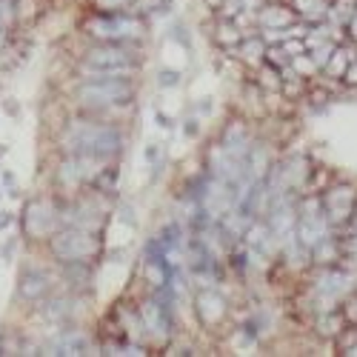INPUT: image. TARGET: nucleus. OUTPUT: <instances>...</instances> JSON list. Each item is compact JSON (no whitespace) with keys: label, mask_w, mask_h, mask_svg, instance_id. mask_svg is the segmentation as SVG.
Here are the masks:
<instances>
[{"label":"nucleus","mask_w":357,"mask_h":357,"mask_svg":"<svg viewBox=\"0 0 357 357\" xmlns=\"http://www.w3.org/2000/svg\"><path fill=\"white\" fill-rule=\"evenodd\" d=\"M135 95V86L121 75V77H98V80H86L77 89V100L83 106H114V103H126Z\"/></svg>","instance_id":"2"},{"label":"nucleus","mask_w":357,"mask_h":357,"mask_svg":"<svg viewBox=\"0 0 357 357\" xmlns=\"http://www.w3.org/2000/svg\"><path fill=\"white\" fill-rule=\"evenodd\" d=\"M52 249L61 260H69V263H77V260H86L98 252V241L89 231H80V229H69V231H61L52 241Z\"/></svg>","instance_id":"5"},{"label":"nucleus","mask_w":357,"mask_h":357,"mask_svg":"<svg viewBox=\"0 0 357 357\" xmlns=\"http://www.w3.org/2000/svg\"><path fill=\"white\" fill-rule=\"evenodd\" d=\"M89 32L100 40L109 43H121V40H135L143 35V23L137 17H126V15H114V17H95L89 20Z\"/></svg>","instance_id":"3"},{"label":"nucleus","mask_w":357,"mask_h":357,"mask_svg":"<svg viewBox=\"0 0 357 357\" xmlns=\"http://www.w3.org/2000/svg\"><path fill=\"white\" fill-rule=\"evenodd\" d=\"M346 66H349V57H346V52H332L329 63H326V69H329L332 75H343V72H346Z\"/></svg>","instance_id":"18"},{"label":"nucleus","mask_w":357,"mask_h":357,"mask_svg":"<svg viewBox=\"0 0 357 357\" xmlns=\"http://www.w3.org/2000/svg\"><path fill=\"white\" fill-rule=\"evenodd\" d=\"M86 66L89 69H100V72H114V75H129L135 69V57L123 46L106 43V46H98V49H89Z\"/></svg>","instance_id":"4"},{"label":"nucleus","mask_w":357,"mask_h":357,"mask_svg":"<svg viewBox=\"0 0 357 357\" xmlns=\"http://www.w3.org/2000/svg\"><path fill=\"white\" fill-rule=\"evenodd\" d=\"M294 6L301 9L306 17H323L326 12H329V3H326V0H297Z\"/></svg>","instance_id":"16"},{"label":"nucleus","mask_w":357,"mask_h":357,"mask_svg":"<svg viewBox=\"0 0 357 357\" xmlns=\"http://www.w3.org/2000/svg\"><path fill=\"white\" fill-rule=\"evenodd\" d=\"M23 226L32 237H46L52 229H54V209L49 203H29L26 209V218H23Z\"/></svg>","instance_id":"7"},{"label":"nucleus","mask_w":357,"mask_h":357,"mask_svg":"<svg viewBox=\"0 0 357 357\" xmlns=\"http://www.w3.org/2000/svg\"><path fill=\"white\" fill-rule=\"evenodd\" d=\"M252 3H257V0H223V12L226 15H241L243 9H252Z\"/></svg>","instance_id":"19"},{"label":"nucleus","mask_w":357,"mask_h":357,"mask_svg":"<svg viewBox=\"0 0 357 357\" xmlns=\"http://www.w3.org/2000/svg\"><path fill=\"white\" fill-rule=\"evenodd\" d=\"M241 54H243V61L257 63V61H260V54H263V43H260V40H246L243 49H241Z\"/></svg>","instance_id":"17"},{"label":"nucleus","mask_w":357,"mask_h":357,"mask_svg":"<svg viewBox=\"0 0 357 357\" xmlns=\"http://www.w3.org/2000/svg\"><path fill=\"white\" fill-rule=\"evenodd\" d=\"M200 314L209 323L220 320L223 317V301H220V297H215V294H203L200 297Z\"/></svg>","instance_id":"13"},{"label":"nucleus","mask_w":357,"mask_h":357,"mask_svg":"<svg viewBox=\"0 0 357 357\" xmlns=\"http://www.w3.org/2000/svg\"><path fill=\"white\" fill-rule=\"evenodd\" d=\"M351 200H354L351 189H335L329 197H326V212H329L332 220H340L351 212Z\"/></svg>","instance_id":"9"},{"label":"nucleus","mask_w":357,"mask_h":357,"mask_svg":"<svg viewBox=\"0 0 357 357\" xmlns=\"http://www.w3.org/2000/svg\"><path fill=\"white\" fill-rule=\"evenodd\" d=\"M209 6H223V0H206Z\"/></svg>","instance_id":"28"},{"label":"nucleus","mask_w":357,"mask_h":357,"mask_svg":"<svg viewBox=\"0 0 357 357\" xmlns=\"http://www.w3.org/2000/svg\"><path fill=\"white\" fill-rule=\"evenodd\" d=\"M260 23H263V26H269V29H283V26L291 23V15H289L286 9H280V6H272V9H263Z\"/></svg>","instance_id":"14"},{"label":"nucleus","mask_w":357,"mask_h":357,"mask_svg":"<svg viewBox=\"0 0 357 357\" xmlns=\"http://www.w3.org/2000/svg\"><path fill=\"white\" fill-rule=\"evenodd\" d=\"M346 80H349V83H357V66H354V69H349V75H346Z\"/></svg>","instance_id":"27"},{"label":"nucleus","mask_w":357,"mask_h":357,"mask_svg":"<svg viewBox=\"0 0 357 357\" xmlns=\"http://www.w3.org/2000/svg\"><path fill=\"white\" fill-rule=\"evenodd\" d=\"M143 323H146V329L152 332L155 337H163V335H166V320H163V314H160V306L146 303V306H143Z\"/></svg>","instance_id":"12"},{"label":"nucleus","mask_w":357,"mask_h":357,"mask_svg":"<svg viewBox=\"0 0 357 357\" xmlns=\"http://www.w3.org/2000/svg\"><path fill=\"white\" fill-rule=\"evenodd\" d=\"M218 38H220V43H237V29L223 23V26L218 29Z\"/></svg>","instance_id":"21"},{"label":"nucleus","mask_w":357,"mask_h":357,"mask_svg":"<svg viewBox=\"0 0 357 357\" xmlns=\"http://www.w3.org/2000/svg\"><path fill=\"white\" fill-rule=\"evenodd\" d=\"M163 83H166V86L177 83V75H174V72H163Z\"/></svg>","instance_id":"26"},{"label":"nucleus","mask_w":357,"mask_h":357,"mask_svg":"<svg viewBox=\"0 0 357 357\" xmlns=\"http://www.w3.org/2000/svg\"><path fill=\"white\" fill-rule=\"evenodd\" d=\"M317 289H320L323 294H340V291L346 289V278H343L340 272H329V275H323V278L317 280Z\"/></svg>","instance_id":"15"},{"label":"nucleus","mask_w":357,"mask_h":357,"mask_svg":"<svg viewBox=\"0 0 357 357\" xmlns=\"http://www.w3.org/2000/svg\"><path fill=\"white\" fill-rule=\"evenodd\" d=\"M283 52H286V54H303V43H294V40H289V43L283 46Z\"/></svg>","instance_id":"24"},{"label":"nucleus","mask_w":357,"mask_h":357,"mask_svg":"<svg viewBox=\"0 0 357 357\" xmlns=\"http://www.w3.org/2000/svg\"><path fill=\"white\" fill-rule=\"evenodd\" d=\"M46 291H49V275L46 272H38V269L23 272V278H20V294L26 297V301H38V297H43Z\"/></svg>","instance_id":"8"},{"label":"nucleus","mask_w":357,"mask_h":357,"mask_svg":"<svg viewBox=\"0 0 357 357\" xmlns=\"http://www.w3.org/2000/svg\"><path fill=\"white\" fill-rule=\"evenodd\" d=\"M61 143H63L66 152L89 155V158L106 160V158H112V155L121 152L123 137H121V132L112 129V126L89 123V121H75V123L66 126Z\"/></svg>","instance_id":"1"},{"label":"nucleus","mask_w":357,"mask_h":357,"mask_svg":"<svg viewBox=\"0 0 357 357\" xmlns=\"http://www.w3.org/2000/svg\"><path fill=\"white\" fill-rule=\"evenodd\" d=\"M263 83H266V86H278V72L266 69V72H263Z\"/></svg>","instance_id":"25"},{"label":"nucleus","mask_w":357,"mask_h":357,"mask_svg":"<svg viewBox=\"0 0 357 357\" xmlns=\"http://www.w3.org/2000/svg\"><path fill=\"white\" fill-rule=\"evenodd\" d=\"M351 32L357 35V15H354V20H351Z\"/></svg>","instance_id":"29"},{"label":"nucleus","mask_w":357,"mask_h":357,"mask_svg":"<svg viewBox=\"0 0 357 357\" xmlns=\"http://www.w3.org/2000/svg\"><path fill=\"white\" fill-rule=\"evenodd\" d=\"M317 63L312 61V57H306V54H294V69L297 72H312Z\"/></svg>","instance_id":"22"},{"label":"nucleus","mask_w":357,"mask_h":357,"mask_svg":"<svg viewBox=\"0 0 357 357\" xmlns=\"http://www.w3.org/2000/svg\"><path fill=\"white\" fill-rule=\"evenodd\" d=\"M126 3H132V0H98L100 9H121V6H126Z\"/></svg>","instance_id":"23"},{"label":"nucleus","mask_w":357,"mask_h":357,"mask_svg":"<svg viewBox=\"0 0 357 357\" xmlns=\"http://www.w3.org/2000/svg\"><path fill=\"white\" fill-rule=\"evenodd\" d=\"M49 349H52V354H83L86 340H83V335L69 332V335H63V337H57Z\"/></svg>","instance_id":"11"},{"label":"nucleus","mask_w":357,"mask_h":357,"mask_svg":"<svg viewBox=\"0 0 357 357\" xmlns=\"http://www.w3.org/2000/svg\"><path fill=\"white\" fill-rule=\"evenodd\" d=\"M332 52H335V46H332V43H326L323 49H317V52H314L312 61H314L317 66H326V63H329V57H332Z\"/></svg>","instance_id":"20"},{"label":"nucleus","mask_w":357,"mask_h":357,"mask_svg":"<svg viewBox=\"0 0 357 357\" xmlns=\"http://www.w3.org/2000/svg\"><path fill=\"white\" fill-rule=\"evenodd\" d=\"M291 226H294L291 206L280 200V203L275 206V212H272V231L280 237V241H289V237H291Z\"/></svg>","instance_id":"10"},{"label":"nucleus","mask_w":357,"mask_h":357,"mask_svg":"<svg viewBox=\"0 0 357 357\" xmlns=\"http://www.w3.org/2000/svg\"><path fill=\"white\" fill-rule=\"evenodd\" d=\"M303 246H314L320 241H326V220L320 215L317 200H306L303 203V215H301V226H297Z\"/></svg>","instance_id":"6"}]
</instances>
